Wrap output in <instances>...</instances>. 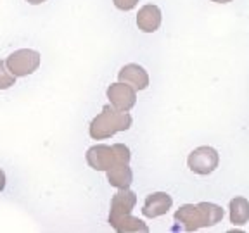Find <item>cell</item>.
<instances>
[{
    "instance_id": "3957f363",
    "label": "cell",
    "mask_w": 249,
    "mask_h": 233,
    "mask_svg": "<svg viewBox=\"0 0 249 233\" xmlns=\"http://www.w3.org/2000/svg\"><path fill=\"white\" fill-rule=\"evenodd\" d=\"M87 163L92 169L95 171H107L109 167L118 166V164H128L130 163V149L123 144L114 145H93L87 150Z\"/></svg>"
},
{
    "instance_id": "9a60e30c",
    "label": "cell",
    "mask_w": 249,
    "mask_h": 233,
    "mask_svg": "<svg viewBox=\"0 0 249 233\" xmlns=\"http://www.w3.org/2000/svg\"><path fill=\"white\" fill-rule=\"evenodd\" d=\"M113 2L120 11H132L139 4V0H113Z\"/></svg>"
},
{
    "instance_id": "2e32d148",
    "label": "cell",
    "mask_w": 249,
    "mask_h": 233,
    "mask_svg": "<svg viewBox=\"0 0 249 233\" xmlns=\"http://www.w3.org/2000/svg\"><path fill=\"white\" fill-rule=\"evenodd\" d=\"M5 188V173L2 169H0V192Z\"/></svg>"
},
{
    "instance_id": "6da1fadb",
    "label": "cell",
    "mask_w": 249,
    "mask_h": 233,
    "mask_svg": "<svg viewBox=\"0 0 249 233\" xmlns=\"http://www.w3.org/2000/svg\"><path fill=\"white\" fill-rule=\"evenodd\" d=\"M223 219V209L211 202L185 204L175 213V221L182 225L185 232H197L199 228L213 226Z\"/></svg>"
},
{
    "instance_id": "8992f818",
    "label": "cell",
    "mask_w": 249,
    "mask_h": 233,
    "mask_svg": "<svg viewBox=\"0 0 249 233\" xmlns=\"http://www.w3.org/2000/svg\"><path fill=\"white\" fill-rule=\"evenodd\" d=\"M107 99L120 111H130L137 102V90L123 82L113 83L107 88Z\"/></svg>"
},
{
    "instance_id": "8fae6325",
    "label": "cell",
    "mask_w": 249,
    "mask_h": 233,
    "mask_svg": "<svg viewBox=\"0 0 249 233\" xmlns=\"http://www.w3.org/2000/svg\"><path fill=\"white\" fill-rule=\"evenodd\" d=\"M109 225L113 226V228L116 230V232H120V233H132V232L147 233L149 232V226L145 225L142 219L132 216V214H124V216L109 219Z\"/></svg>"
},
{
    "instance_id": "5b68a950",
    "label": "cell",
    "mask_w": 249,
    "mask_h": 233,
    "mask_svg": "<svg viewBox=\"0 0 249 233\" xmlns=\"http://www.w3.org/2000/svg\"><path fill=\"white\" fill-rule=\"evenodd\" d=\"M218 163H220V155L214 150L213 147H197L189 154V159H187V164H189V169L196 175H210L218 167Z\"/></svg>"
},
{
    "instance_id": "ba28073f",
    "label": "cell",
    "mask_w": 249,
    "mask_h": 233,
    "mask_svg": "<svg viewBox=\"0 0 249 233\" xmlns=\"http://www.w3.org/2000/svg\"><path fill=\"white\" fill-rule=\"evenodd\" d=\"M137 204V195L130 188H120L118 194L113 195L111 200V213H109V219L124 216V214H132V209Z\"/></svg>"
},
{
    "instance_id": "ac0fdd59",
    "label": "cell",
    "mask_w": 249,
    "mask_h": 233,
    "mask_svg": "<svg viewBox=\"0 0 249 233\" xmlns=\"http://www.w3.org/2000/svg\"><path fill=\"white\" fill-rule=\"evenodd\" d=\"M211 2H216V4H229L232 0H211Z\"/></svg>"
},
{
    "instance_id": "5bb4252c",
    "label": "cell",
    "mask_w": 249,
    "mask_h": 233,
    "mask_svg": "<svg viewBox=\"0 0 249 233\" xmlns=\"http://www.w3.org/2000/svg\"><path fill=\"white\" fill-rule=\"evenodd\" d=\"M16 85V76L9 71L4 61H0V90H7Z\"/></svg>"
},
{
    "instance_id": "7a4b0ae2",
    "label": "cell",
    "mask_w": 249,
    "mask_h": 233,
    "mask_svg": "<svg viewBox=\"0 0 249 233\" xmlns=\"http://www.w3.org/2000/svg\"><path fill=\"white\" fill-rule=\"evenodd\" d=\"M132 126V116L128 111H120L114 105H104L102 113L93 117L90 123V136L93 140H104L116 135L118 132H126Z\"/></svg>"
},
{
    "instance_id": "7c38bea8",
    "label": "cell",
    "mask_w": 249,
    "mask_h": 233,
    "mask_svg": "<svg viewBox=\"0 0 249 233\" xmlns=\"http://www.w3.org/2000/svg\"><path fill=\"white\" fill-rule=\"evenodd\" d=\"M106 173H107V182L116 188H130L133 182V173L128 164H118V166L109 167Z\"/></svg>"
},
{
    "instance_id": "277c9868",
    "label": "cell",
    "mask_w": 249,
    "mask_h": 233,
    "mask_svg": "<svg viewBox=\"0 0 249 233\" xmlns=\"http://www.w3.org/2000/svg\"><path fill=\"white\" fill-rule=\"evenodd\" d=\"M5 66L9 67L16 78L18 76H28L35 73L40 66V54L31 49H21V50L12 52L5 61Z\"/></svg>"
},
{
    "instance_id": "52a82bcc",
    "label": "cell",
    "mask_w": 249,
    "mask_h": 233,
    "mask_svg": "<svg viewBox=\"0 0 249 233\" xmlns=\"http://www.w3.org/2000/svg\"><path fill=\"white\" fill-rule=\"evenodd\" d=\"M173 206V199L164 192H156V194L147 195L142 207V214L145 217H160L166 214Z\"/></svg>"
},
{
    "instance_id": "30bf717a",
    "label": "cell",
    "mask_w": 249,
    "mask_h": 233,
    "mask_svg": "<svg viewBox=\"0 0 249 233\" xmlns=\"http://www.w3.org/2000/svg\"><path fill=\"white\" fill-rule=\"evenodd\" d=\"M161 19H163L161 9L158 5L147 4L140 7L139 14H137V26L144 33H154L161 26Z\"/></svg>"
},
{
    "instance_id": "4fadbf2b",
    "label": "cell",
    "mask_w": 249,
    "mask_h": 233,
    "mask_svg": "<svg viewBox=\"0 0 249 233\" xmlns=\"http://www.w3.org/2000/svg\"><path fill=\"white\" fill-rule=\"evenodd\" d=\"M230 223L233 226H242L249 221V200L244 197H235L230 200Z\"/></svg>"
},
{
    "instance_id": "e0dca14e",
    "label": "cell",
    "mask_w": 249,
    "mask_h": 233,
    "mask_svg": "<svg viewBox=\"0 0 249 233\" xmlns=\"http://www.w3.org/2000/svg\"><path fill=\"white\" fill-rule=\"evenodd\" d=\"M26 2L31 5H38V4H42V2H45V0H26Z\"/></svg>"
},
{
    "instance_id": "9c48e42d",
    "label": "cell",
    "mask_w": 249,
    "mask_h": 233,
    "mask_svg": "<svg viewBox=\"0 0 249 233\" xmlns=\"http://www.w3.org/2000/svg\"><path fill=\"white\" fill-rule=\"evenodd\" d=\"M120 82L126 83V85L133 86L135 90H145L149 86V74L139 64H126L120 69L118 73Z\"/></svg>"
}]
</instances>
